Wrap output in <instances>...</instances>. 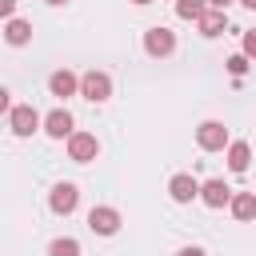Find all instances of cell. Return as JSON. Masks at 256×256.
<instances>
[{
  "label": "cell",
  "instance_id": "484cf974",
  "mask_svg": "<svg viewBox=\"0 0 256 256\" xmlns=\"http://www.w3.org/2000/svg\"><path fill=\"white\" fill-rule=\"evenodd\" d=\"M132 4H140V8H144V4H152V0H132Z\"/></svg>",
  "mask_w": 256,
  "mask_h": 256
},
{
  "label": "cell",
  "instance_id": "4fadbf2b",
  "mask_svg": "<svg viewBox=\"0 0 256 256\" xmlns=\"http://www.w3.org/2000/svg\"><path fill=\"white\" fill-rule=\"evenodd\" d=\"M4 44H8V48H28V44H32V24L20 20V16L4 20Z\"/></svg>",
  "mask_w": 256,
  "mask_h": 256
},
{
  "label": "cell",
  "instance_id": "8fae6325",
  "mask_svg": "<svg viewBox=\"0 0 256 256\" xmlns=\"http://www.w3.org/2000/svg\"><path fill=\"white\" fill-rule=\"evenodd\" d=\"M196 28H200V36H208V40H216V36H224V32H228V12H216V8H204V12L196 16Z\"/></svg>",
  "mask_w": 256,
  "mask_h": 256
},
{
  "label": "cell",
  "instance_id": "d6986e66",
  "mask_svg": "<svg viewBox=\"0 0 256 256\" xmlns=\"http://www.w3.org/2000/svg\"><path fill=\"white\" fill-rule=\"evenodd\" d=\"M240 44H244V52H240V56H256V32H244V40H240Z\"/></svg>",
  "mask_w": 256,
  "mask_h": 256
},
{
  "label": "cell",
  "instance_id": "2e32d148",
  "mask_svg": "<svg viewBox=\"0 0 256 256\" xmlns=\"http://www.w3.org/2000/svg\"><path fill=\"white\" fill-rule=\"evenodd\" d=\"M48 256H80V240L76 236H56L48 244Z\"/></svg>",
  "mask_w": 256,
  "mask_h": 256
},
{
  "label": "cell",
  "instance_id": "cb8c5ba5",
  "mask_svg": "<svg viewBox=\"0 0 256 256\" xmlns=\"http://www.w3.org/2000/svg\"><path fill=\"white\" fill-rule=\"evenodd\" d=\"M44 4H48V8H64L68 0H44Z\"/></svg>",
  "mask_w": 256,
  "mask_h": 256
},
{
  "label": "cell",
  "instance_id": "44dd1931",
  "mask_svg": "<svg viewBox=\"0 0 256 256\" xmlns=\"http://www.w3.org/2000/svg\"><path fill=\"white\" fill-rule=\"evenodd\" d=\"M176 256H208V252H204V248H200V244H184V248H180V252H176Z\"/></svg>",
  "mask_w": 256,
  "mask_h": 256
},
{
  "label": "cell",
  "instance_id": "7c38bea8",
  "mask_svg": "<svg viewBox=\"0 0 256 256\" xmlns=\"http://www.w3.org/2000/svg\"><path fill=\"white\" fill-rule=\"evenodd\" d=\"M196 200H204L208 208H228L232 188H228L224 180H204V184H200V192H196Z\"/></svg>",
  "mask_w": 256,
  "mask_h": 256
},
{
  "label": "cell",
  "instance_id": "277c9868",
  "mask_svg": "<svg viewBox=\"0 0 256 256\" xmlns=\"http://www.w3.org/2000/svg\"><path fill=\"white\" fill-rule=\"evenodd\" d=\"M68 160H76V164L100 160V140H96V132H72V136H68Z\"/></svg>",
  "mask_w": 256,
  "mask_h": 256
},
{
  "label": "cell",
  "instance_id": "ffe728a7",
  "mask_svg": "<svg viewBox=\"0 0 256 256\" xmlns=\"http://www.w3.org/2000/svg\"><path fill=\"white\" fill-rule=\"evenodd\" d=\"M16 16V0H0V20H12Z\"/></svg>",
  "mask_w": 256,
  "mask_h": 256
},
{
  "label": "cell",
  "instance_id": "8992f818",
  "mask_svg": "<svg viewBox=\"0 0 256 256\" xmlns=\"http://www.w3.org/2000/svg\"><path fill=\"white\" fill-rule=\"evenodd\" d=\"M40 132L52 136V140H68V136L76 132V120H72L68 108H52L48 116H40Z\"/></svg>",
  "mask_w": 256,
  "mask_h": 256
},
{
  "label": "cell",
  "instance_id": "d4e9b609",
  "mask_svg": "<svg viewBox=\"0 0 256 256\" xmlns=\"http://www.w3.org/2000/svg\"><path fill=\"white\" fill-rule=\"evenodd\" d=\"M236 4H244V8H256V0H236Z\"/></svg>",
  "mask_w": 256,
  "mask_h": 256
},
{
  "label": "cell",
  "instance_id": "7a4b0ae2",
  "mask_svg": "<svg viewBox=\"0 0 256 256\" xmlns=\"http://www.w3.org/2000/svg\"><path fill=\"white\" fill-rule=\"evenodd\" d=\"M144 52H148L152 60H168V56L176 52V32L164 28V24H152V28L144 32Z\"/></svg>",
  "mask_w": 256,
  "mask_h": 256
},
{
  "label": "cell",
  "instance_id": "30bf717a",
  "mask_svg": "<svg viewBox=\"0 0 256 256\" xmlns=\"http://www.w3.org/2000/svg\"><path fill=\"white\" fill-rule=\"evenodd\" d=\"M76 88H80V76H76L72 68H56V72L48 76V92H52L56 100H68V96H76Z\"/></svg>",
  "mask_w": 256,
  "mask_h": 256
},
{
  "label": "cell",
  "instance_id": "6da1fadb",
  "mask_svg": "<svg viewBox=\"0 0 256 256\" xmlns=\"http://www.w3.org/2000/svg\"><path fill=\"white\" fill-rule=\"evenodd\" d=\"M76 96H84V100H92V104H104V100H112V76H108V72H100V68L84 72V76H80V88H76Z\"/></svg>",
  "mask_w": 256,
  "mask_h": 256
},
{
  "label": "cell",
  "instance_id": "9a60e30c",
  "mask_svg": "<svg viewBox=\"0 0 256 256\" xmlns=\"http://www.w3.org/2000/svg\"><path fill=\"white\" fill-rule=\"evenodd\" d=\"M228 208H232V216H236L240 224H248V220L256 216V192H232Z\"/></svg>",
  "mask_w": 256,
  "mask_h": 256
},
{
  "label": "cell",
  "instance_id": "3957f363",
  "mask_svg": "<svg viewBox=\"0 0 256 256\" xmlns=\"http://www.w3.org/2000/svg\"><path fill=\"white\" fill-rule=\"evenodd\" d=\"M8 124H12V136L16 140H28V136L40 132V112L32 104H12L8 108Z\"/></svg>",
  "mask_w": 256,
  "mask_h": 256
},
{
  "label": "cell",
  "instance_id": "ba28073f",
  "mask_svg": "<svg viewBox=\"0 0 256 256\" xmlns=\"http://www.w3.org/2000/svg\"><path fill=\"white\" fill-rule=\"evenodd\" d=\"M120 224H124V220H120V212H116L112 204H96V208L88 212V228H92L96 236H116Z\"/></svg>",
  "mask_w": 256,
  "mask_h": 256
},
{
  "label": "cell",
  "instance_id": "ac0fdd59",
  "mask_svg": "<svg viewBox=\"0 0 256 256\" xmlns=\"http://www.w3.org/2000/svg\"><path fill=\"white\" fill-rule=\"evenodd\" d=\"M228 72H232V80L240 84V80L248 76V56H240V52H236V56H228Z\"/></svg>",
  "mask_w": 256,
  "mask_h": 256
},
{
  "label": "cell",
  "instance_id": "603a6c76",
  "mask_svg": "<svg viewBox=\"0 0 256 256\" xmlns=\"http://www.w3.org/2000/svg\"><path fill=\"white\" fill-rule=\"evenodd\" d=\"M204 4H208V8H216V12H228L236 0H204Z\"/></svg>",
  "mask_w": 256,
  "mask_h": 256
},
{
  "label": "cell",
  "instance_id": "52a82bcc",
  "mask_svg": "<svg viewBox=\"0 0 256 256\" xmlns=\"http://www.w3.org/2000/svg\"><path fill=\"white\" fill-rule=\"evenodd\" d=\"M228 140H232V136H228V128H224L220 120H204V124L196 128V144H200L204 152H224Z\"/></svg>",
  "mask_w": 256,
  "mask_h": 256
},
{
  "label": "cell",
  "instance_id": "5bb4252c",
  "mask_svg": "<svg viewBox=\"0 0 256 256\" xmlns=\"http://www.w3.org/2000/svg\"><path fill=\"white\" fill-rule=\"evenodd\" d=\"M248 164H252V148H248V140H228V168H232L236 176H244Z\"/></svg>",
  "mask_w": 256,
  "mask_h": 256
},
{
  "label": "cell",
  "instance_id": "5b68a950",
  "mask_svg": "<svg viewBox=\"0 0 256 256\" xmlns=\"http://www.w3.org/2000/svg\"><path fill=\"white\" fill-rule=\"evenodd\" d=\"M48 208H52L56 216H72V212L80 208V188H76L72 180H60V184L48 192Z\"/></svg>",
  "mask_w": 256,
  "mask_h": 256
},
{
  "label": "cell",
  "instance_id": "e0dca14e",
  "mask_svg": "<svg viewBox=\"0 0 256 256\" xmlns=\"http://www.w3.org/2000/svg\"><path fill=\"white\" fill-rule=\"evenodd\" d=\"M204 8H208L204 0H176V16H180V20H196Z\"/></svg>",
  "mask_w": 256,
  "mask_h": 256
},
{
  "label": "cell",
  "instance_id": "7402d4cb",
  "mask_svg": "<svg viewBox=\"0 0 256 256\" xmlns=\"http://www.w3.org/2000/svg\"><path fill=\"white\" fill-rule=\"evenodd\" d=\"M8 108H12V92H8V88H4V84H0V116H4V112H8Z\"/></svg>",
  "mask_w": 256,
  "mask_h": 256
},
{
  "label": "cell",
  "instance_id": "9c48e42d",
  "mask_svg": "<svg viewBox=\"0 0 256 256\" xmlns=\"http://www.w3.org/2000/svg\"><path fill=\"white\" fill-rule=\"evenodd\" d=\"M196 192H200V180H196L192 172H176V176L168 180V196H172V204H192Z\"/></svg>",
  "mask_w": 256,
  "mask_h": 256
}]
</instances>
